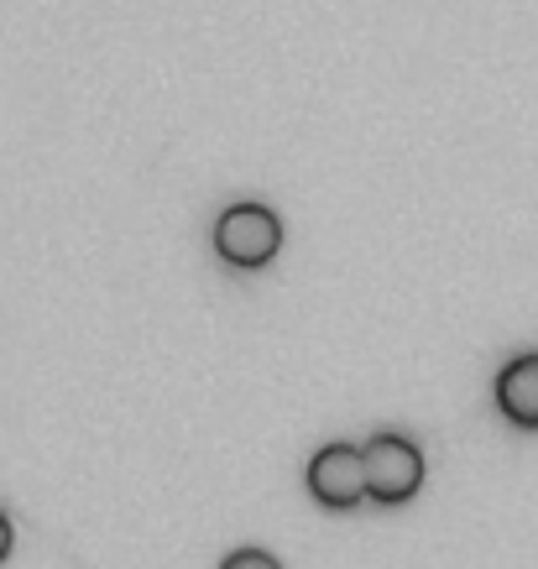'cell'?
<instances>
[{"mask_svg": "<svg viewBox=\"0 0 538 569\" xmlns=\"http://www.w3.org/2000/svg\"><path fill=\"white\" fill-rule=\"evenodd\" d=\"M366 455V497L382 501V507H402V501L418 497L424 486V455L418 445H408L402 433H377Z\"/></svg>", "mask_w": 538, "mask_h": 569, "instance_id": "obj_1", "label": "cell"}, {"mask_svg": "<svg viewBox=\"0 0 538 569\" xmlns=\"http://www.w3.org/2000/svg\"><path fill=\"white\" fill-rule=\"evenodd\" d=\"M215 251L230 267H267L282 251V224L267 204H230L215 220Z\"/></svg>", "mask_w": 538, "mask_h": 569, "instance_id": "obj_2", "label": "cell"}, {"mask_svg": "<svg viewBox=\"0 0 538 569\" xmlns=\"http://www.w3.org/2000/svg\"><path fill=\"white\" fill-rule=\"evenodd\" d=\"M309 491L319 507L350 512L356 501H366V455L350 445H325L309 460Z\"/></svg>", "mask_w": 538, "mask_h": 569, "instance_id": "obj_3", "label": "cell"}, {"mask_svg": "<svg viewBox=\"0 0 538 569\" xmlns=\"http://www.w3.org/2000/svg\"><path fill=\"white\" fill-rule=\"evenodd\" d=\"M497 408L507 423L518 429H538V356H518L502 366L497 377Z\"/></svg>", "mask_w": 538, "mask_h": 569, "instance_id": "obj_4", "label": "cell"}, {"mask_svg": "<svg viewBox=\"0 0 538 569\" xmlns=\"http://www.w3.org/2000/svg\"><path fill=\"white\" fill-rule=\"evenodd\" d=\"M220 569H282V565H278V559H272L267 549H236Z\"/></svg>", "mask_w": 538, "mask_h": 569, "instance_id": "obj_5", "label": "cell"}, {"mask_svg": "<svg viewBox=\"0 0 538 569\" xmlns=\"http://www.w3.org/2000/svg\"><path fill=\"white\" fill-rule=\"evenodd\" d=\"M6 553H11V518L0 512V559H6Z\"/></svg>", "mask_w": 538, "mask_h": 569, "instance_id": "obj_6", "label": "cell"}]
</instances>
